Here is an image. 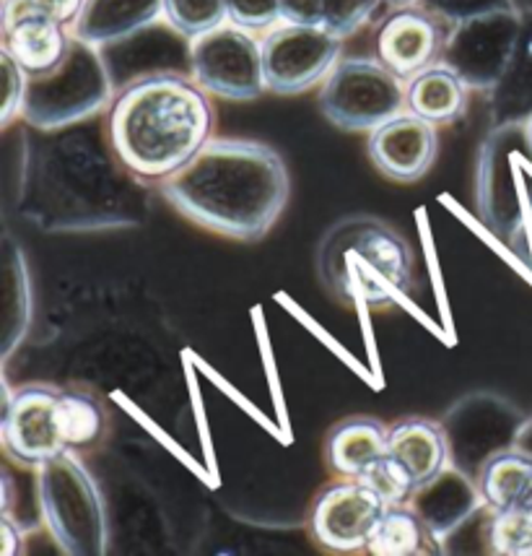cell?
<instances>
[{"mask_svg": "<svg viewBox=\"0 0 532 556\" xmlns=\"http://www.w3.org/2000/svg\"><path fill=\"white\" fill-rule=\"evenodd\" d=\"M476 198L483 224L509 242L532 214V146L528 128L498 125L478 156Z\"/></svg>", "mask_w": 532, "mask_h": 556, "instance_id": "8992f818", "label": "cell"}, {"mask_svg": "<svg viewBox=\"0 0 532 556\" xmlns=\"http://www.w3.org/2000/svg\"><path fill=\"white\" fill-rule=\"evenodd\" d=\"M416 513L426 520L431 533H447L481 505L483 496L468 484L463 471H444L439 479L421 489H416Z\"/></svg>", "mask_w": 532, "mask_h": 556, "instance_id": "ffe728a7", "label": "cell"}, {"mask_svg": "<svg viewBox=\"0 0 532 556\" xmlns=\"http://www.w3.org/2000/svg\"><path fill=\"white\" fill-rule=\"evenodd\" d=\"M0 61H3L5 73V99L3 112H0V125L9 128L13 121L24 115V97H26V71L18 65L5 50H0Z\"/></svg>", "mask_w": 532, "mask_h": 556, "instance_id": "4dcf8cb0", "label": "cell"}, {"mask_svg": "<svg viewBox=\"0 0 532 556\" xmlns=\"http://www.w3.org/2000/svg\"><path fill=\"white\" fill-rule=\"evenodd\" d=\"M164 16V0H84L71 31L97 48L125 42Z\"/></svg>", "mask_w": 532, "mask_h": 556, "instance_id": "9a60e30c", "label": "cell"}, {"mask_svg": "<svg viewBox=\"0 0 532 556\" xmlns=\"http://www.w3.org/2000/svg\"><path fill=\"white\" fill-rule=\"evenodd\" d=\"M384 3H390V5H410V3H416V0H384Z\"/></svg>", "mask_w": 532, "mask_h": 556, "instance_id": "836d02e7", "label": "cell"}, {"mask_svg": "<svg viewBox=\"0 0 532 556\" xmlns=\"http://www.w3.org/2000/svg\"><path fill=\"white\" fill-rule=\"evenodd\" d=\"M81 9L84 0H3V24L16 22L22 16H45L73 26Z\"/></svg>", "mask_w": 532, "mask_h": 556, "instance_id": "f1b7e54d", "label": "cell"}, {"mask_svg": "<svg viewBox=\"0 0 532 556\" xmlns=\"http://www.w3.org/2000/svg\"><path fill=\"white\" fill-rule=\"evenodd\" d=\"M431 535L434 533L416 513V507L395 505L382 513L367 541V552L377 556L421 554L431 546Z\"/></svg>", "mask_w": 532, "mask_h": 556, "instance_id": "7402d4cb", "label": "cell"}, {"mask_svg": "<svg viewBox=\"0 0 532 556\" xmlns=\"http://www.w3.org/2000/svg\"><path fill=\"white\" fill-rule=\"evenodd\" d=\"M190 76L211 97L252 102L268 91L263 68V39L226 22L190 39Z\"/></svg>", "mask_w": 532, "mask_h": 556, "instance_id": "ba28073f", "label": "cell"}, {"mask_svg": "<svg viewBox=\"0 0 532 556\" xmlns=\"http://www.w3.org/2000/svg\"><path fill=\"white\" fill-rule=\"evenodd\" d=\"M60 390L26 386L5 399L3 445L13 460L39 468L63 453L65 442L58 424Z\"/></svg>", "mask_w": 532, "mask_h": 556, "instance_id": "8fae6325", "label": "cell"}, {"mask_svg": "<svg viewBox=\"0 0 532 556\" xmlns=\"http://www.w3.org/2000/svg\"><path fill=\"white\" fill-rule=\"evenodd\" d=\"M71 26L45 16H22L3 24V50L26 71L37 76L63 61L71 45Z\"/></svg>", "mask_w": 532, "mask_h": 556, "instance_id": "e0dca14e", "label": "cell"}, {"mask_svg": "<svg viewBox=\"0 0 532 556\" xmlns=\"http://www.w3.org/2000/svg\"><path fill=\"white\" fill-rule=\"evenodd\" d=\"M162 193L198 227L239 242H255L276 227L291 198L283 156L248 138H211Z\"/></svg>", "mask_w": 532, "mask_h": 556, "instance_id": "6da1fadb", "label": "cell"}, {"mask_svg": "<svg viewBox=\"0 0 532 556\" xmlns=\"http://www.w3.org/2000/svg\"><path fill=\"white\" fill-rule=\"evenodd\" d=\"M278 3H281L283 24L322 26L325 22L322 0H278Z\"/></svg>", "mask_w": 532, "mask_h": 556, "instance_id": "1f68e13d", "label": "cell"}, {"mask_svg": "<svg viewBox=\"0 0 532 556\" xmlns=\"http://www.w3.org/2000/svg\"><path fill=\"white\" fill-rule=\"evenodd\" d=\"M112 99L115 91L102 48L73 35L55 68L26 76L22 121L42 134H55L99 115Z\"/></svg>", "mask_w": 532, "mask_h": 556, "instance_id": "277c9868", "label": "cell"}, {"mask_svg": "<svg viewBox=\"0 0 532 556\" xmlns=\"http://www.w3.org/2000/svg\"><path fill=\"white\" fill-rule=\"evenodd\" d=\"M58 424L65 447L84 450L94 445L104 432L102 406L91 395L63 390L58 401Z\"/></svg>", "mask_w": 532, "mask_h": 556, "instance_id": "603a6c76", "label": "cell"}, {"mask_svg": "<svg viewBox=\"0 0 532 556\" xmlns=\"http://www.w3.org/2000/svg\"><path fill=\"white\" fill-rule=\"evenodd\" d=\"M341 52L343 39L325 26L278 24L263 37L265 86L281 97L304 94L330 76Z\"/></svg>", "mask_w": 532, "mask_h": 556, "instance_id": "9c48e42d", "label": "cell"}, {"mask_svg": "<svg viewBox=\"0 0 532 556\" xmlns=\"http://www.w3.org/2000/svg\"><path fill=\"white\" fill-rule=\"evenodd\" d=\"M388 453L408 468L421 489L447 471L449 437L442 424L429 419H403L390 427Z\"/></svg>", "mask_w": 532, "mask_h": 556, "instance_id": "2e32d148", "label": "cell"}, {"mask_svg": "<svg viewBox=\"0 0 532 556\" xmlns=\"http://www.w3.org/2000/svg\"><path fill=\"white\" fill-rule=\"evenodd\" d=\"M447 31L442 22L431 16L418 3L395 5V11L384 16L375 37L377 61L401 76L403 81L418 73L442 63Z\"/></svg>", "mask_w": 532, "mask_h": 556, "instance_id": "4fadbf2b", "label": "cell"}, {"mask_svg": "<svg viewBox=\"0 0 532 556\" xmlns=\"http://www.w3.org/2000/svg\"><path fill=\"white\" fill-rule=\"evenodd\" d=\"M489 546L498 554H532V509H504L489 522Z\"/></svg>", "mask_w": 532, "mask_h": 556, "instance_id": "484cf974", "label": "cell"}, {"mask_svg": "<svg viewBox=\"0 0 532 556\" xmlns=\"http://www.w3.org/2000/svg\"><path fill=\"white\" fill-rule=\"evenodd\" d=\"M369 159L388 180L416 182L429 175L439 154L436 125L401 112L369 134Z\"/></svg>", "mask_w": 532, "mask_h": 556, "instance_id": "5bb4252c", "label": "cell"}, {"mask_svg": "<svg viewBox=\"0 0 532 556\" xmlns=\"http://www.w3.org/2000/svg\"><path fill=\"white\" fill-rule=\"evenodd\" d=\"M216 110L195 78L149 73L119 89L110 104L112 154L130 175L164 182L213 138Z\"/></svg>", "mask_w": 532, "mask_h": 556, "instance_id": "7a4b0ae2", "label": "cell"}, {"mask_svg": "<svg viewBox=\"0 0 532 556\" xmlns=\"http://www.w3.org/2000/svg\"><path fill=\"white\" fill-rule=\"evenodd\" d=\"M470 86L447 63H436L431 68L405 81V108L423 121L439 125L455 123L468 108Z\"/></svg>", "mask_w": 532, "mask_h": 556, "instance_id": "ac0fdd59", "label": "cell"}, {"mask_svg": "<svg viewBox=\"0 0 532 556\" xmlns=\"http://www.w3.org/2000/svg\"><path fill=\"white\" fill-rule=\"evenodd\" d=\"M319 276L345 304H390L414 283V255L395 229L375 216H349L319 242Z\"/></svg>", "mask_w": 532, "mask_h": 556, "instance_id": "3957f363", "label": "cell"}, {"mask_svg": "<svg viewBox=\"0 0 532 556\" xmlns=\"http://www.w3.org/2000/svg\"><path fill=\"white\" fill-rule=\"evenodd\" d=\"M483 505L494 513L532 509V455L524 450H498L476 476Z\"/></svg>", "mask_w": 532, "mask_h": 556, "instance_id": "d6986e66", "label": "cell"}, {"mask_svg": "<svg viewBox=\"0 0 532 556\" xmlns=\"http://www.w3.org/2000/svg\"><path fill=\"white\" fill-rule=\"evenodd\" d=\"M528 141L532 146V117H530V123H528Z\"/></svg>", "mask_w": 532, "mask_h": 556, "instance_id": "e575fe53", "label": "cell"}, {"mask_svg": "<svg viewBox=\"0 0 532 556\" xmlns=\"http://www.w3.org/2000/svg\"><path fill=\"white\" fill-rule=\"evenodd\" d=\"M358 481L367 484L388 507L405 505L408 500H414L418 489L408 468L390 453L379 455L375 463H369L362 476H358Z\"/></svg>", "mask_w": 532, "mask_h": 556, "instance_id": "d4e9b609", "label": "cell"}, {"mask_svg": "<svg viewBox=\"0 0 532 556\" xmlns=\"http://www.w3.org/2000/svg\"><path fill=\"white\" fill-rule=\"evenodd\" d=\"M164 18L177 35L201 37L229 22V0H164Z\"/></svg>", "mask_w": 532, "mask_h": 556, "instance_id": "cb8c5ba5", "label": "cell"}, {"mask_svg": "<svg viewBox=\"0 0 532 556\" xmlns=\"http://www.w3.org/2000/svg\"><path fill=\"white\" fill-rule=\"evenodd\" d=\"M317 102L325 121L345 134H371L408 110L405 81L377 58H341L319 84Z\"/></svg>", "mask_w": 532, "mask_h": 556, "instance_id": "52a82bcc", "label": "cell"}, {"mask_svg": "<svg viewBox=\"0 0 532 556\" xmlns=\"http://www.w3.org/2000/svg\"><path fill=\"white\" fill-rule=\"evenodd\" d=\"M37 471L42 518L55 544L65 554H104L106 515L94 476L73 450H63Z\"/></svg>", "mask_w": 532, "mask_h": 556, "instance_id": "5b68a950", "label": "cell"}, {"mask_svg": "<svg viewBox=\"0 0 532 556\" xmlns=\"http://www.w3.org/2000/svg\"><path fill=\"white\" fill-rule=\"evenodd\" d=\"M390 429L371 416H354L338 424L328 440V463L338 473L358 479L369 463L388 453Z\"/></svg>", "mask_w": 532, "mask_h": 556, "instance_id": "44dd1931", "label": "cell"}, {"mask_svg": "<svg viewBox=\"0 0 532 556\" xmlns=\"http://www.w3.org/2000/svg\"><path fill=\"white\" fill-rule=\"evenodd\" d=\"M384 0H322L325 22L322 26L335 37H351L371 22Z\"/></svg>", "mask_w": 532, "mask_h": 556, "instance_id": "4316f807", "label": "cell"}, {"mask_svg": "<svg viewBox=\"0 0 532 556\" xmlns=\"http://www.w3.org/2000/svg\"><path fill=\"white\" fill-rule=\"evenodd\" d=\"M517 39H520V16L515 9L470 18L447 29L442 63L460 73L470 89L489 91L502 81Z\"/></svg>", "mask_w": 532, "mask_h": 556, "instance_id": "30bf717a", "label": "cell"}, {"mask_svg": "<svg viewBox=\"0 0 532 556\" xmlns=\"http://www.w3.org/2000/svg\"><path fill=\"white\" fill-rule=\"evenodd\" d=\"M416 3L429 11L431 16H436L442 22L444 31L457 24L470 22V18L515 9L511 0H416Z\"/></svg>", "mask_w": 532, "mask_h": 556, "instance_id": "83f0119b", "label": "cell"}, {"mask_svg": "<svg viewBox=\"0 0 532 556\" xmlns=\"http://www.w3.org/2000/svg\"><path fill=\"white\" fill-rule=\"evenodd\" d=\"M229 22L242 26L255 35V31H270L281 18V3L278 0H229Z\"/></svg>", "mask_w": 532, "mask_h": 556, "instance_id": "f546056e", "label": "cell"}, {"mask_svg": "<svg viewBox=\"0 0 532 556\" xmlns=\"http://www.w3.org/2000/svg\"><path fill=\"white\" fill-rule=\"evenodd\" d=\"M0 533H3V554H16L18 546H22V535L18 533V528L13 526L9 515H3V522H0Z\"/></svg>", "mask_w": 532, "mask_h": 556, "instance_id": "d6a6232c", "label": "cell"}, {"mask_svg": "<svg viewBox=\"0 0 532 556\" xmlns=\"http://www.w3.org/2000/svg\"><path fill=\"white\" fill-rule=\"evenodd\" d=\"M388 509L379 496L358 479L338 481L317 496L312 509V533L330 552L367 548L375 526Z\"/></svg>", "mask_w": 532, "mask_h": 556, "instance_id": "7c38bea8", "label": "cell"}]
</instances>
